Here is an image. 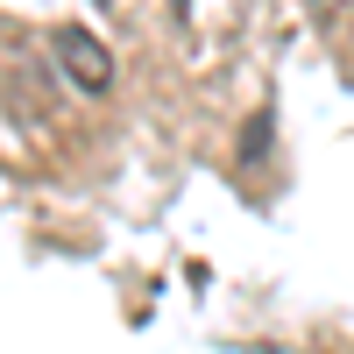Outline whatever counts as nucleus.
<instances>
[{
	"label": "nucleus",
	"mask_w": 354,
	"mask_h": 354,
	"mask_svg": "<svg viewBox=\"0 0 354 354\" xmlns=\"http://www.w3.org/2000/svg\"><path fill=\"white\" fill-rule=\"evenodd\" d=\"M50 64L71 78V93H106L113 85V57L93 28H50Z\"/></svg>",
	"instance_id": "nucleus-1"
},
{
	"label": "nucleus",
	"mask_w": 354,
	"mask_h": 354,
	"mask_svg": "<svg viewBox=\"0 0 354 354\" xmlns=\"http://www.w3.org/2000/svg\"><path fill=\"white\" fill-rule=\"evenodd\" d=\"M305 8H312V15H326V8H333V0H305Z\"/></svg>",
	"instance_id": "nucleus-2"
}]
</instances>
